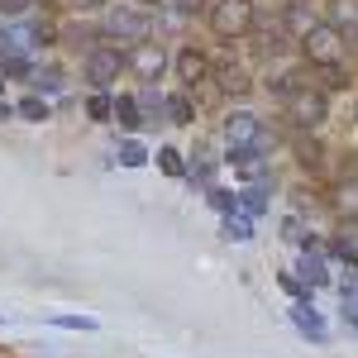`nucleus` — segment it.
I'll return each instance as SVG.
<instances>
[{
	"label": "nucleus",
	"mask_w": 358,
	"mask_h": 358,
	"mask_svg": "<svg viewBox=\"0 0 358 358\" xmlns=\"http://www.w3.org/2000/svg\"><path fill=\"white\" fill-rule=\"evenodd\" d=\"M301 57L310 67H339L344 62V29H334L330 20L301 34Z\"/></svg>",
	"instance_id": "f257e3e1"
},
{
	"label": "nucleus",
	"mask_w": 358,
	"mask_h": 358,
	"mask_svg": "<svg viewBox=\"0 0 358 358\" xmlns=\"http://www.w3.org/2000/svg\"><path fill=\"white\" fill-rule=\"evenodd\" d=\"M124 67H129V53H120L115 43H91L86 48V82L96 91H110Z\"/></svg>",
	"instance_id": "f03ea898"
},
{
	"label": "nucleus",
	"mask_w": 358,
	"mask_h": 358,
	"mask_svg": "<svg viewBox=\"0 0 358 358\" xmlns=\"http://www.w3.org/2000/svg\"><path fill=\"white\" fill-rule=\"evenodd\" d=\"M253 24H258L253 0H215V5H210V29H215L220 38H244Z\"/></svg>",
	"instance_id": "7ed1b4c3"
},
{
	"label": "nucleus",
	"mask_w": 358,
	"mask_h": 358,
	"mask_svg": "<svg viewBox=\"0 0 358 358\" xmlns=\"http://www.w3.org/2000/svg\"><path fill=\"white\" fill-rule=\"evenodd\" d=\"M148 29H153L148 15H138V10H129V5H115L110 15H106V24H101V34L129 43V48H138V43H148Z\"/></svg>",
	"instance_id": "20e7f679"
},
{
	"label": "nucleus",
	"mask_w": 358,
	"mask_h": 358,
	"mask_svg": "<svg viewBox=\"0 0 358 358\" xmlns=\"http://www.w3.org/2000/svg\"><path fill=\"white\" fill-rule=\"evenodd\" d=\"M224 138H229L234 153H263L268 148V134H263L258 115H248V110H234L224 120Z\"/></svg>",
	"instance_id": "39448f33"
},
{
	"label": "nucleus",
	"mask_w": 358,
	"mask_h": 358,
	"mask_svg": "<svg viewBox=\"0 0 358 358\" xmlns=\"http://www.w3.org/2000/svg\"><path fill=\"white\" fill-rule=\"evenodd\" d=\"M282 106H287V120H292L296 129H315V124L325 120V110H330V106H325V91H310V86L292 91Z\"/></svg>",
	"instance_id": "423d86ee"
},
{
	"label": "nucleus",
	"mask_w": 358,
	"mask_h": 358,
	"mask_svg": "<svg viewBox=\"0 0 358 358\" xmlns=\"http://www.w3.org/2000/svg\"><path fill=\"white\" fill-rule=\"evenodd\" d=\"M163 67H167V57H163L158 43H138V48H129V72H134V77L158 82V77H163Z\"/></svg>",
	"instance_id": "0eeeda50"
},
{
	"label": "nucleus",
	"mask_w": 358,
	"mask_h": 358,
	"mask_svg": "<svg viewBox=\"0 0 358 358\" xmlns=\"http://www.w3.org/2000/svg\"><path fill=\"white\" fill-rule=\"evenodd\" d=\"M177 77L187 86L206 82V77H210V57L201 53V48H182V53H177Z\"/></svg>",
	"instance_id": "6e6552de"
},
{
	"label": "nucleus",
	"mask_w": 358,
	"mask_h": 358,
	"mask_svg": "<svg viewBox=\"0 0 358 358\" xmlns=\"http://www.w3.org/2000/svg\"><path fill=\"white\" fill-rule=\"evenodd\" d=\"M292 320H296V330L301 334H310V339H315V344H320V339H325V320H320V315H315V310H310V306H292Z\"/></svg>",
	"instance_id": "1a4fd4ad"
},
{
	"label": "nucleus",
	"mask_w": 358,
	"mask_h": 358,
	"mask_svg": "<svg viewBox=\"0 0 358 358\" xmlns=\"http://www.w3.org/2000/svg\"><path fill=\"white\" fill-rule=\"evenodd\" d=\"M215 82H220L224 96H244V91H248V77L234 67V62H220V67H215Z\"/></svg>",
	"instance_id": "9d476101"
},
{
	"label": "nucleus",
	"mask_w": 358,
	"mask_h": 358,
	"mask_svg": "<svg viewBox=\"0 0 358 358\" xmlns=\"http://www.w3.org/2000/svg\"><path fill=\"white\" fill-rule=\"evenodd\" d=\"M229 163H234V172H239L244 182H263V177H268V163H263L258 153H234Z\"/></svg>",
	"instance_id": "9b49d317"
},
{
	"label": "nucleus",
	"mask_w": 358,
	"mask_h": 358,
	"mask_svg": "<svg viewBox=\"0 0 358 358\" xmlns=\"http://www.w3.org/2000/svg\"><path fill=\"white\" fill-rule=\"evenodd\" d=\"M301 282L306 287H325L330 282V273H325V263H320L315 248H306V258H301Z\"/></svg>",
	"instance_id": "f8f14e48"
},
{
	"label": "nucleus",
	"mask_w": 358,
	"mask_h": 358,
	"mask_svg": "<svg viewBox=\"0 0 358 358\" xmlns=\"http://www.w3.org/2000/svg\"><path fill=\"white\" fill-rule=\"evenodd\" d=\"M287 43H292V38L282 34V24H268V29H263V34H258V48H263V53H268V57L287 53Z\"/></svg>",
	"instance_id": "ddd939ff"
},
{
	"label": "nucleus",
	"mask_w": 358,
	"mask_h": 358,
	"mask_svg": "<svg viewBox=\"0 0 358 358\" xmlns=\"http://www.w3.org/2000/svg\"><path fill=\"white\" fill-rule=\"evenodd\" d=\"M330 24L334 29H344V24L358 29V0H330Z\"/></svg>",
	"instance_id": "4468645a"
},
{
	"label": "nucleus",
	"mask_w": 358,
	"mask_h": 358,
	"mask_svg": "<svg viewBox=\"0 0 358 358\" xmlns=\"http://www.w3.org/2000/svg\"><path fill=\"white\" fill-rule=\"evenodd\" d=\"M163 110L172 115V124H192V120H196V106H192V96H172V101H167Z\"/></svg>",
	"instance_id": "2eb2a0df"
},
{
	"label": "nucleus",
	"mask_w": 358,
	"mask_h": 358,
	"mask_svg": "<svg viewBox=\"0 0 358 358\" xmlns=\"http://www.w3.org/2000/svg\"><path fill=\"white\" fill-rule=\"evenodd\" d=\"M115 120H120L124 129H138V124H143V120H138V101H134V96H120V101H115Z\"/></svg>",
	"instance_id": "dca6fc26"
},
{
	"label": "nucleus",
	"mask_w": 358,
	"mask_h": 358,
	"mask_svg": "<svg viewBox=\"0 0 358 358\" xmlns=\"http://www.w3.org/2000/svg\"><path fill=\"white\" fill-rule=\"evenodd\" d=\"M253 15L258 20H287L292 15V0H253Z\"/></svg>",
	"instance_id": "f3484780"
},
{
	"label": "nucleus",
	"mask_w": 358,
	"mask_h": 358,
	"mask_svg": "<svg viewBox=\"0 0 358 358\" xmlns=\"http://www.w3.org/2000/svg\"><path fill=\"white\" fill-rule=\"evenodd\" d=\"M86 115H91V120H115V101L106 91H96V96L86 101Z\"/></svg>",
	"instance_id": "a211bd4d"
},
{
	"label": "nucleus",
	"mask_w": 358,
	"mask_h": 358,
	"mask_svg": "<svg viewBox=\"0 0 358 358\" xmlns=\"http://www.w3.org/2000/svg\"><path fill=\"white\" fill-rule=\"evenodd\" d=\"M296 158H301V167H310V172L325 163V158H320V143H315V138H301V143H296Z\"/></svg>",
	"instance_id": "6ab92c4d"
},
{
	"label": "nucleus",
	"mask_w": 358,
	"mask_h": 358,
	"mask_svg": "<svg viewBox=\"0 0 358 358\" xmlns=\"http://www.w3.org/2000/svg\"><path fill=\"white\" fill-rule=\"evenodd\" d=\"M239 206H244V215H263V206H268V192H263V187H248V192L239 196Z\"/></svg>",
	"instance_id": "aec40b11"
},
{
	"label": "nucleus",
	"mask_w": 358,
	"mask_h": 358,
	"mask_svg": "<svg viewBox=\"0 0 358 358\" xmlns=\"http://www.w3.org/2000/svg\"><path fill=\"white\" fill-rule=\"evenodd\" d=\"M339 210H344V215H358V182H349V177H344V187H339Z\"/></svg>",
	"instance_id": "412c9836"
},
{
	"label": "nucleus",
	"mask_w": 358,
	"mask_h": 358,
	"mask_svg": "<svg viewBox=\"0 0 358 358\" xmlns=\"http://www.w3.org/2000/svg\"><path fill=\"white\" fill-rule=\"evenodd\" d=\"M224 234H229V239H253V229H248V215H224Z\"/></svg>",
	"instance_id": "4be33fe9"
},
{
	"label": "nucleus",
	"mask_w": 358,
	"mask_h": 358,
	"mask_svg": "<svg viewBox=\"0 0 358 358\" xmlns=\"http://www.w3.org/2000/svg\"><path fill=\"white\" fill-rule=\"evenodd\" d=\"M20 115H24V120H48V106H43L38 96H24V101H20Z\"/></svg>",
	"instance_id": "5701e85b"
},
{
	"label": "nucleus",
	"mask_w": 358,
	"mask_h": 358,
	"mask_svg": "<svg viewBox=\"0 0 358 358\" xmlns=\"http://www.w3.org/2000/svg\"><path fill=\"white\" fill-rule=\"evenodd\" d=\"M120 163H124V167H143L148 158H143V148H138V143H124V148H120Z\"/></svg>",
	"instance_id": "b1692460"
},
{
	"label": "nucleus",
	"mask_w": 358,
	"mask_h": 358,
	"mask_svg": "<svg viewBox=\"0 0 358 358\" xmlns=\"http://www.w3.org/2000/svg\"><path fill=\"white\" fill-rule=\"evenodd\" d=\"M158 163H163V172L182 177V158H177V148H163V153H158Z\"/></svg>",
	"instance_id": "393cba45"
},
{
	"label": "nucleus",
	"mask_w": 358,
	"mask_h": 358,
	"mask_svg": "<svg viewBox=\"0 0 358 358\" xmlns=\"http://www.w3.org/2000/svg\"><path fill=\"white\" fill-rule=\"evenodd\" d=\"M29 5H34V0H0V15H10V20H20V15H24Z\"/></svg>",
	"instance_id": "a878e982"
},
{
	"label": "nucleus",
	"mask_w": 358,
	"mask_h": 358,
	"mask_svg": "<svg viewBox=\"0 0 358 358\" xmlns=\"http://www.w3.org/2000/svg\"><path fill=\"white\" fill-rule=\"evenodd\" d=\"M325 86H330V91L349 86V72H344V67H325Z\"/></svg>",
	"instance_id": "bb28decb"
},
{
	"label": "nucleus",
	"mask_w": 358,
	"mask_h": 358,
	"mask_svg": "<svg viewBox=\"0 0 358 358\" xmlns=\"http://www.w3.org/2000/svg\"><path fill=\"white\" fill-rule=\"evenodd\" d=\"M0 72H5V77H29V62H24V57H5Z\"/></svg>",
	"instance_id": "cd10ccee"
},
{
	"label": "nucleus",
	"mask_w": 358,
	"mask_h": 358,
	"mask_svg": "<svg viewBox=\"0 0 358 358\" xmlns=\"http://www.w3.org/2000/svg\"><path fill=\"white\" fill-rule=\"evenodd\" d=\"M53 20H34V38H38V43H53Z\"/></svg>",
	"instance_id": "c85d7f7f"
},
{
	"label": "nucleus",
	"mask_w": 358,
	"mask_h": 358,
	"mask_svg": "<svg viewBox=\"0 0 358 358\" xmlns=\"http://www.w3.org/2000/svg\"><path fill=\"white\" fill-rule=\"evenodd\" d=\"M210 206L224 210V215H234V196H229V192H210Z\"/></svg>",
	"instance_id": "c756f323"
},
{
	"label": "nucleus",
	"mask_w": 358,
	"mask_h": 358,
	"mask_svg": "<svg viewBox=\"0 0 358 358\" xmlns=\"http://www.w3.org/2000/svg\"><path fill=\"white\" fill-rule=\"evenodd\" d=\"M34 86H38V91H57V86H62V77H57V72H38V77H34Z\"/></svg>",
	"instance_id": "7c9ffc66"
},
{
	"label": "nucleus",
	"mask_w": 358,
	"mask_h": 358,
	"mask_svg": "<svg viewBox=\"0 0 358 358\" xmlns=\"http://www.w3.org/2000/svg\"><path fill=\"white\" fill-rule=\"evenodd\" d=\"M172 10L177 15H192V10H201V0H172Z\"/></svg>",
	"instance_id": "2f4dec72"
},
{
	"label": "nucleus",
	"mask_w": 358,
	"mask_h": 358,
	"mask_svg": "<svg viewBox=\"0 0 358 358\" xmlns=\"http://www.w3.org/2000/svg\"><path fill=\"white\" fill-rule=\"evenodd\" d=\"M91 5H101V0H77V10H91Z\"/></svg>",
	"instance_id": "473e14b6"
},
{
	"label": "nucleus",
	"mask_w": 358,
	"mask_h": 358,
	"mask_svg": "<svg viewBox=\"0 0 358 358\" xmlns=\"http://www.w3.org/2000/svg\"><path fill=\"white\" fill-rule=\"evenodd\" d=\"M0 120H10V106H5V101H0Z\"/></svg>",
	"instance_id": "72a5a7b5"
},
{
	"label": "nucleus",
	"mask_w": 358,
	"mask_h": 358,
	"mask_svg": "<svg viewBox=\"0 0 358 358\" xmlns=\"http://www.w3.org/2000/svg\"><path fill=\"white\" fill-rule=\"evenodd\" d=\"M143 5H158V0H143Z\"/></svg>",
	"instance_id": "f704fd0d"
}]
</instances>
